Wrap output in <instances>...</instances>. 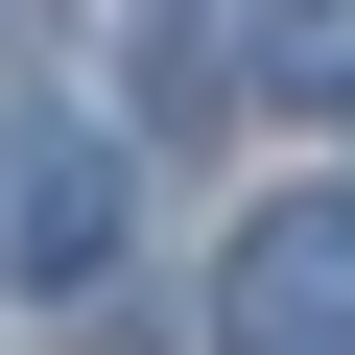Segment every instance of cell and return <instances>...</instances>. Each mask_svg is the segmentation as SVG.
Masks as SVG:
<instances>
[{"mask_svg": "<svg viewBox=\"0 0 355 355\" xmlns=\"http://www.w3.org/2000/svg\"><path fill=\"white\" fill-rule=\"evenodd\" d=\"M214 355H355V190H284L214 261Z\"/></svg>", "mask_w": 355, "mask_h": 355, "instance_id": "obj_1", "label": "cell"}, {"mask_svg": "<svg viewBox=\"0 0 355 355\" xmlns=\"http://www.w3.org/2000/svg\"><path fill=\"white\" fill-rule=\"evenodd\" d=\"M119 261V142L95 119H0V284H95Z\"/></svg>", "mask_w": 355, "mask_h": 355, "instance_id": "obj_2", "label": "cell"}, {"mask_svg": "<svg viewBox=\"0 0 355 355\" xmlns=\"http://www.w3.org/2000/svg\"><path fill=\"white\" fill-rule=\"evenodd\" d=\"M237 71H261L284 119H331V142H355V0H261V48H237Z\"/></svg>", "mask_w": 355, "mask_h": 355, "instance_id": "obj_3", "label": "cell"}, {"mask_svg": "<svg viewBox=\"0 0 355 355\" xmlns=\"http://www.w3.org/2000/svg\"><path fill=\"white\" fill-rule=\"evenodd\" d=\"M24 48H48V0H0V71H24Z\"/></svg>", "mask_w": 355, "mask_h": 355, "instance_id": "obj_4", "label": "cell"}]
</instances>
